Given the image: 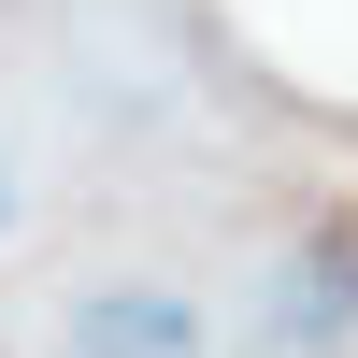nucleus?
<instances>
[{"mask_svg": "<svg viewBox=\"0 0 358 358\" xmlns=\"http://www.w3.org/2000/svg\"><path fill=\"white\" fill-rule=\"evenodd\" d=\"M57 358H201V315L158 301V287H115V301L72 315V344H57Z\"/></svg>", "mask_w": 358, "mask_h": 358, "instance_id": "obj_1", "label": "nucleus"}, {"mask_svg": "<svg viewBox=\"0 0 358 358\" xmlns=\"http://www.w3.org/2000/svg\"><path fill=\"white\" fill-rule=\"evenodd\" d=\"M0 215H15V187H0Z\"/></svg>", "mask_w": 358, "mask_h": 358, "instance_id": "obj_2", "label": "nucleus"}]
</instances>
